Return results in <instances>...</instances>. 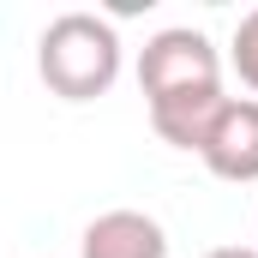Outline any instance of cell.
Wrapping results in <instances>:
<instances>
[{"label": "cell", "mask_w": 258, "mask_h": 258, "mask_svg": "<svg viewBox=\"0 0 258 258\" xmlns=\"http://www.w3.org/2000/svg\"><path fill=\"white\" fill-rule=\"evenodd\" d=\"M228 90L216 84V90H180V96H162V102H150V126L162 144H174V150H192L204 156V144H210V132L216 120L228 114Z\"/></svg>", "instance_id": "obj_4"}, {"label": "cell", "mask_w": 258, "mask_h": 258, "mask_svg": "<svg viewBox=\"0 0 258 258\" xmlns=\"http://www.w3.org/2000/svg\"><path fill=\"white\" fill-rule=\"evenodd\" d=\"M228 66L240 72V84L258 96V6L234 24V42H228Z\"/></svg>", "instance_id": "obj_6"}, {"label": "cell", "mask_w": 258, "mask_h": 258, "mask_svg": "<svg viewBox=\"0 0 258 258\" xmlns=\"http://www.w3.org/2000/svg\"><path fill=\"white\" fill-rule=\"evenodd\" d=\"M120 66H126L120 30L102 12H60L36 36V72H42V84L60 102H96V96H108L114 78H120Z\"/></svg>", "instance_id": "obj_1"}, {"label": "cell", "mask_w": 258, "mask_h": 258, "mask_svg": "<svg viewBox=\"0 0 258 258\" xmlns=\"http://www.w3.org/2000/svg\"><path fill=\"white\" fill-rule=\"evenodd\" d=\"M198 162L216 180H228V186H252L258 180V96H234L228 102V114L216 120Z\"/></svg>", "instance_id": "obj_3"}, {"label": "cell", "mask_w": 258, "mask_h": 258, "mask_svg": "<svg viewBox=\"0 0 258 258\" xmlns=\"http://www.w3.org/2000/svg\"><path fill=\"white\" fill-rule=\"evenodd\" d=\"M222 84V54L192 24H168L138 48V90L144 102L180 96V90H216Z\"/></svg>", "instance_id": "obj_2"}, {"label": "cell", "mask_w": 258, "mask_h": 258, "mask_svg": "<svg viewBox=\"0 0 258 258\" xmlns=\"http://www.w3.org/2000/svg\"><path fill=\"white\" fill-rule=\"evenodd\" d=\"M78 258H168V234L144 210H102L84 222Z\"/></svg>", "instance_id": "obj_5"}, {"label": "cell", "mask_w": 258, "mask_h": 258, "mask_svg": "<svg viewBox=\"0 0 258 258\" xmlns=\"http://www.w3.org/2000/svg\"><path fill=\"white\" fill-rule=\"evenodd\" d=\"M204 258H258V246H210Z\"/></svg>", "instance_id": "obj_7"}]
</instances>
